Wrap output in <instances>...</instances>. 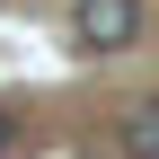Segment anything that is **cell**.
I'll return each instance as SVG.
<instances>
[{
	"instance_id": "cell-3",
	"label": "cell",
	"mask_w": 159,
	"mask_h": 159,
	"mask_svg": "<svg viewBox=\"0 0 159 159\" xmlns=\"http://www.w3.org/2000/svg\"><path fill=\"white\" fill-rule=\"evenodd\" d=\"M9 142H18V124H9V115H0V150H9Z\"/></svg>"
},
{
	"instance_id": "cell-2",
	"label": "cell",
	"mask_w": 159,
	"mask_h": 159,
	"mask_svg": "<svg viewBox=\"0 0 159 159\" xmlns=\"http://www.w3.org/2000/svg\"><path fill=\"white\" fill-rule=\"evenodd\" d=\"M115 159H159V97H133L115 115Z\"/></svg>"
},
{
	"instance_id": "cell-1",
	"label": "cell",
	"mask_w": 159,
	"mask_h": 159,
	"mask_svg": "<svg viewBox=\"0 0 159 159\" xmlns=\"http://www.w3.org/2000/svg\"><path fill=\"white\" fill-rule=\"evenodd\" d=\"M71 35H80V53H124L133 35H142V0H80Z\"/></svg>"
}]
</instances>
